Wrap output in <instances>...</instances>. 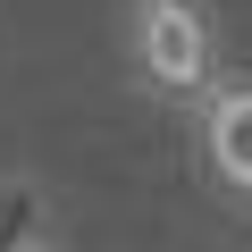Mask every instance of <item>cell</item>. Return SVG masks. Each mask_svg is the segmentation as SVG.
Returning a JSON list of instances; mask_svg holds the SVG:
<instances>
[{
  "label": "cell",
  "instance_id": "6da1fadb",
  "mask_svg": "<svg viewBox=\"0 0 252 252\" xmlns=\"http://www.w3.org/2000/svg\"><path fill=\"white\" fill-rule=\"evenodd\" d=\"M118 59L143 101L193 109L202 84L219 76V17L210 0H126L118 9Z\"/></svg>",
  "mask_w": 252,
  "mask_h": 252
},
{
  "label": "cell",
  "instance_id": "7a4b0ae2",
  "mask_svg": "<svg viewBox=\"0 0 252 252\" xmlns=\"http://www.w3.org/2000/svg\"><path fill=\"white\" fill-rule=\"evenodd\" d=\"M185 118H193V143H202V177L235 210H252V76H227L219 67Z\"/></svg>",
  "mask_w": 252,
  "mask_h": 252
},
{
  "label": "cell",
  "instance_id": "3957f363",
  "mask_svg": "<svg viewBox=\"0 0 252 252\" xmlns=\"http://www.w3.org/2000/svg\"><path fill=\"white\" fill-rule=\"evenodd\" d=\"M59 244V202L42 177L0 168V252H51Z\"/></svg>",
  "mask_w": 252,
  "mask_h": 252
},
{
  "label": "cell",
  "instance_id": "277c9868",
  "mask_svg": "<svg viewBox=\"0 0 252 252\" xmlns=\"http://www.w3.org/2000/svg\"><path fill=\"white\" fill-rule=\"evenodd\" d=\"M51 252H59V244H51Z\"/></svg>",
  "mask_w": 252,
  "mask_h": 252
}]
</instances>
